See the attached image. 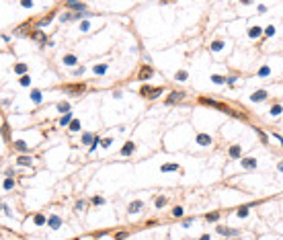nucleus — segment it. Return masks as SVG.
Returning a JSON list of instances; mask_svg holds the SVG:
<instances>
[{
	"label": "nucleus",
	"instance_id": "obj_1",
	"mask_svg": "<svg viewBox=\"0 0 283 240\" xmlns=\"http://www.w3.org/2000/svg\"><path fill=\"white\" fill-rule=\"evenodd\" d=\"M199 103H201V105H209V107H214V109H220V111H224V113L232 115V117H246V115H240V113H236V111H232V109H230V107H226L224 103L211 101V99H207V97H201V99H199Z\"/></svg>",
	"mask_w": 283,
	"mask_h": 240
},
{
	"label": "nucleus",
	"instance_id": "obj_2",
	"mask_svg": "<svg viewBox=\"0 0 283 240\" xmlns=\"http://www.w3.org/2000/svg\"><path fill=\"white\" fill-rule=\"evenodd\" d=\"M140 94L146 97V99H150V101H154V99H158L160 94H162V86H148V84H142V86H140Z\"/></svg>",
	"mask_w": 283,
	"mask_h": 240
},
{
	"label": "nucleus",
	"instance_id": "obj_3",
	"mask_svg": "<svg viewBox=\"0 0 283 240\" xmlns=\"http://www.w3.org/2000/svg\"><path fill=\"white\" fill-rule=\"evenodd\" d=\"M66 92H72V94H80V92L86 91V84L84 82H76V84H66V86H62Z\"/></svg>",
	"mask_w": 283,
	"mask_h": 240
},
{
	"label": "nucleus",
	"instance_id": "obj_4",
	"mask_svg": "<svg viewBox=\"0 0 283 240\" xmlns=\"http://www.w3.org/2000/svg\"><path fill=\"white\" fill-rule=\"evenodd\" d=\"M152 74H154L152 66L150 64H142V68L137 72V80H148V78H152Z\"/></svg>",
	"mask_w": 283,
	"mask_h": 240
},
{
	"label": "nucleus",
	"instance_id": "obj_5",
	"mask_svg": "<svg viewBox=\"0 0 283 240\" xmlns=\"http://www.w3.org/2000/svg\"><path fill=\"white\" fill-rule=\"evenodd\" d=\"M31 39H33V41H37L39 45H45V43H49V41H47V37H45V33H43L41 29H35V31H31Z\"/></svg>",
	"mask_w": 283,
	"mask_h": 240
},
{
	"label": "nucleus",
	"instance_id": "obj_6",
	"mask_svg": "<svg viewBox=\"0 0 283 240\" xmlns=\"http://www.w3.org/2000/svg\"><path fill=\"white\" fill-rule=\"evenodd\" d=\"M183 97H185V92H183V91H172L168 97H166V101H164V103H166V105H174V103H179V101H183Z\"/></svg>",
	"mask_w": 283,
	"mask_h": 240
},
{
	"label": "nucleus",
	"instance_id": "obj_7",
	"mask_svg": "<svg viewBox=\"0 0 283 240\" xmlns=\"http://www.w3.org/2000/svg\"><path fill=\"white\" fill-rule=\"evenodd\" d=\"M62 217L60 216H56V214H51V216L47 217V228H51V230H57V228H62Z\"/></svg>",
	"mask_w": 283,
	"mask_h": 240
},
{
	"label": "nucleus",
	"instance_id": "obj_8",
	"mask_svg": "<svg viewBox=\"0 0 283 240\" xmlns=\"http://www.w3.org/2000/svg\"><path fill=\"white\" fill-rule=\"evenodd\" d=\"M197 144L199 146H211L214 144V140H211V136H207V134H197Z\"/></svg>",
	"mask_w": 283,
	"mask_h": 240
},
{
	"label": "nucleus",
	"instance_id": "obj_9",
	"mask_svg": "<svg viewBox=\"0 0 283 240\" xmlns=\"http://www.w3.org/2000/svg\"><path fill=\"white\" fill-rule=\"evenodd\" d=\"M134 152H136V144H134L131 140H129V142H125L123 148H121V156H131Z\"/></svg>",
	"mask_w": 283,
	"mask_h": 240
},
{
	"label": "nucleus",
	"instance_id": "obj_10",
	"mask_svg": "<svg viewBox=\"0 0 283 240\" xmlns=\"http://www.w3.org/2000/svg\"><path fill=\"white\" fill-rule=\"evenodd\" d=\"M269 94H267V91H254L252 94H250V101L252 103H260V101H265Z\"/></svg>",
	"mask_w": 283,
	"mask_h": 240
},
{
	"label": "nucleus",
	"instance_id": "obj_11",
	"mask_svg": "<svg viewBox=\"0 0 283 240\" xmlns=\"http://www.w3.org/2000/svg\"><path fill=\"white\" fill-rule=\"evenodd\" d=\"M12 146H14L17 152H21V154H27V152H29V146L25 144L23 140H14V142H12Z\"/></svg>",
	"mask_w": 283,
	"mask_h": 240
},
{
	"label": "nucleus",
	"instance_id": "obj_12",
	"mask_svg": "<svg viewBox=\"0 0 283 240\" xmlns=\"http://www.w3.org/2000/svg\"><path fill=\"white\" fill-rule=\"evenodd\" d=\"M142 207H144V201H142V199H136V201H131V203H129L127 211H129V214H137Z\"/></svg>",
	"mask_w": 283,
	"mask_h": 240
},
{
	"label": "nucleus",
	"instance_id": "obj_13",
	"mask_svg": "<svg viewBox=\"0 0 283 240\" xmlns=\"http://www.w3.org/2000/svg\"><path fill=\"white\" fill-rule=\"evenodd\" d=\"M72 121H74V115H72V113H66V115H62V117L57 119V123H60L62 127H68Z\"/></svg>",
	"mask_w": 283,
	"mask_h": 240
},
{
	"label": "nucleus",
	"instance_id": "obj_14",
	"mask_svg": "<svg viewBox=\"0 0 283 240\" xmlns=\"http://www.w3.org/2000/svg\"><path fill=\"white\" fill-rule=\"evenodd\" d=\"M66 6L72 8V11H78V12L86 11V4H84V2H66Z\"/></svg>",
	"mask_w": 283,
	"mask_h": 240
},
{
	"label": "nucleus",
	"instance_id": "obj_15",
	"mask_svg": "<svg viewBox=\"0 0 283 240\" xmlns=\"http://www.w3.org/2000/svg\"><path fill=\"white\" fill-rule=\"evenodd\" d=\"M62 62H64L66 66H76V64H78V57L74 56V54H66V56L62 57Z\"/></svg>",
	"mask_w": 283,
	"mask_h": 240
},
{
	"label": "nucleus",
	"instance_id": "obj_16",
	"mask_svg": "<svg viewBox=\"0 0 283 240\" xmlns=\"http://www.w3.org/2000/svg\"><path fill=\"white\" fill-rule=\"evenodd\" d=\"M107 70H109V64H94V66H92V72H94L97 76H103Z\"/></svg>",
	"mask_w": 283,
	"mask_h": 240
},
{
	"label": "nucleus",
	"instance_id": "obj_17",
	"mask_svg": "<svg viewBox=\"0 0 283 240\" xmlns=\"http://www.w3.org/2000/svg\"><path fill=\"white\" fill-rule=\"evenodd\" d=\"M31 101H33L35 105H39L43 101V92L39 91V88H33V91H31Z\"/></svg>",
	"mask_w": 283,
	"mask_h": 240
},
{
	"label": "nucleus",
	"instance_id": "obj_18",
	"mask_svg": "<svg viewBox=\"0 0 283 240\" xmlns=\"http://www.w3.org/2000/svg\"><path fill=\"white\" fill-rule=\"evenodd\" d=\"M17 162H19L21 166H31V164H33V158L27 156V154H21V156H17Z\"/></svg>",
	"mask_w": 283,
	"mask_h": 240
},
{
	"label": "nucleus",
	"instance_id": "obj_19",
	"mask_svg": "<svg viewBox=\"0 0 283 240\" xmlns=\"http://www.w3.org/2000/svg\"><path fill=\"white\" fill-rule=\"evenodd\" d=\"M56 109L62 115H66V113H70V103H68V101H60V103L56 105Z\"/></svg>",
	"mask_w": 283,
	"mask_h": 240
},
{
	"label": "nucleus",
	"instance_id": "obj_20",
	"mask_svg": "<svg viewBox=\"0 0 283 240\" xmlns=\"http://www.w3.org/2000/svg\"><path fill=\"white\" fill-rule=\"evenodd\" d=\"M242 168H248V171L257 168V160L254 158H242Z\"/></svg>",
	"mask_w": 283,
	"mask_h": 240
},
{
	"label": "nucleus",
	"instance_id": "obj_21",
	"mask_svg": "<svg viewBox=\"0 0 283 240\" xmlns=\"http://www.w3.org/2000/svg\"><path fill=\"white\" fill-rule=\"evenodd\" d=\"M174 171H181L179 164H162L160 166V172H174Z\"/></svg>",
	"mask_w": 283,
	"mask_h": 240
},
{
	"label": "nucleus",
	"instance_id": "obj_22",
	"mask_svg": "<svg viewBox=\"0 0 283 240\" xmlns=\"http://www.w3.org/2000/svg\"><path fill=\"white\" fill-rule=\"evenodd\" d=\"M240 154H242V148H240V146H232V148L228 150V156H230V158H240Z\"/></svg>",
	"mask_w": 283,
	"mask_h": 240
},
{
	"label": "nucleus",
	"instance_id": "obj_23",
	"mask_svg": "<svg viewBox=\"0 0 283 240\" xmlns=\"http://www.w3.org/2000/svg\"><path fill=\"white\" fill-rule=\"evenodd\" d=\"M265 29H260V27H250L248 29V37H252V39H257V37H260V33H263Z\"/></svg>",
	"mask_w": 283,
	"mask_h": 240
},
{
	"label": "nucleus",
	"instance_id": "obj_24",
	"mask_svg": "<svg viewBox=\"0 0 283 240\" xmlns=\"http://www.w3.org/2000/svg\"><path fill=\"white\" fill-rule=\"evenodd\" d=\"M33 222L37 224V226H43V224H47V217H45V214H35Z\"/></svg>",
	"mask_w": 283,
	"mask_h": 240
},
{
	"label": "nucleus",
	"instance_id": "obj_25",
	"mask_svg": "<svg viewBox=\"0 0 283 240\" xmlns=\"http://www.w3.org/2000/svg\"><path fill=\"white\" fill-rule=\"evenodd\" d=\"M217 232H220V234H224V236H234V234H238V230L224 228V226H220V228H217Z\"/></svg>",
	"mask_w": 283,
	"mask_h": 240
},
{
	"label": "nucleus",
	"instance_id": "obj_26",
	"mask_svg": "<svg viewBox=\"0 0 283 240\" xmlns=\"http://www.w3.org/2000/svg\"><path fill=\"white\" fill-rule=\"evenodd\" d=\"M174 78L179 80V82H185V80L189 78V72H187V70H179V72L174 74Z\"/></svg>",
	"mask_w": 283,
	"mask_h": 240
},
{
	"label": "nucleus",
	"instance_id": "obj_27",
	"mask_svg": "<svg viewBox=\"0 0 283 240\" xmlns=\"http://www.w3.org/2000/svg\"><path fill=\"white\" fill-rule=\"evenodd\" d=\"M14 74L25 76V74H27V64H23V62H21V64H17V66H14Z\"/></svg>",
	"mask_w": 283,
	"mask_h": 240
},
{
	"label": "nucleus",
	"instance_id": "obj_28",
	"mask_svg": "<svg viewBox=\"0 0 283 240\" xmlns=\"http://www.w3.org/2000/svg\"><path fill=\"white\" fill-rule=\"evenodd\" d=\"M94 137L97 136H92V134H84V136H82V144H84V146H92Z\"/></svg>",
	"mask_w": 283,
	"mask_h": 240
},
{
	"label": "nucleus",
	"instance_id": "obj_29",
	"mask_svg": "<svg viewBox=\"0 0 283 240\" xmlns=\"http://www.w3.org/2000/svg\"><path fill=\"white\" fill-rule=\"evenodd\" d=\"M54 14H56V12H49L47 17H43V19L39 21V27H45V25H49L51 21H54Z\"/></svg>",
	"mask_w": 283,
	"mask_h": 240
},
{
	"label": "nucleus",
	"instance_id": "obj_30",
	"mask_svg": "<svg viewBox=\"0 0 283 240\" xmlns=\"http://www.w3.org/2000/svg\"><path fill=\"white\" fill-rule=\"evenodd\" d=\"M211 51H220V49H222V47H224V41H222V39H215V41H211Z\"/></svg>",
	"mask_w": 283,
	"mask_h": 240
},
{
	"label": "nucleus",
	"instance_id": "obj_31",
	"mask_svg": "<svg viewBox=\"0 0 283 240\" xmlns=\"http://www.w3.org/2000/svg\"><path fill=\"white\" fill-rule=\"evenodd\" d=\"M166 201H168L166 197H162V195H158V197H156V201H154V205H156V207L160 209V207H164V205H166Z\"/></svg>",
	"mask_w": 283,
	"mask_h": 240
},
{
	"label": "nucleus",
	"instance_id": "obj_32",
	"mask_svg": "<svg viewBox=\"0 0 283 240\" xmlns=\"http://www.w3.org/2000/svg\"><path fill=\"white\" fill-rule=\"evenodd\" d=\"M80 31H82V33H88V31H91V21H86V19L80 21Z\"/></svg>",
	"mask_w": 283,
	"mask_h": 240
},
{
	"label": "nucleus",
	"instance_id": "obj_33",
	"mask_svg": "<svg viewBox=\"0 0 283 240\" xmlns=\"http://www.w3.org/2000/svg\"><path fill=\"white\" fill-rule=\"evenodd\" d=\"M2 187H4V191H11L12 187H14V179H4Z\"/></svg>",
	"mask_w": 283,
	"mask_h": 240
},
{
	"label": "nucleus",
	"instance_id": "obj_34",
	"mask_svg": "<svg viewBox=\"0 0 283 240\" xmlns=\"http://www.w3.org/2000/svg\"><path fill=\"white\" fill-rule=\"evenodd\" d=\"M281 111H283V107H281V105H277V103H275V105H273V107H271V115H273V117H277V115H281Z\"/></svg>",
	"mask_w": 283,
	"mask_h": 240
},
{
	"label": "nucleus",
	"instance_id": "obj_35",
	"mask_svg": "<svg viewBox=\"0 0 283 240\" xmlns=\"http://www.w3.org/2000/svg\"><path fill=\"white\" fill-rule=\"evenodd\" d=\"M19 84H21V86H29V84H31V76H29V74H25V76H21V80H19Z\"/></svg>",
	"mask_w": 283,
	"mask_h": 240
},
{
	"label": "nucleus",
	"instance_id": "obj_36",
	"mask_svg": "<svg viewBox=\"0 0 283 240\" xmlns=\"http://www.w3.org/2000/svg\"><path fill=\"white\" fill-rule=\"evenodd\" d=\"M68 129H70V131H80V121H78V119H74V121L68 125Z\"/></svg>",
	"mask_w": 283,
	"mask_h": 240
},
{
	"label": "nucleus",
	"instance_id": "obj_37",
	"mask_svg": "<svg viewBox=\"0 0 283 240\" xmlns=\"http://www.w3.org/2000/svg\"><path fill=\"white\" fill-rule=\"evenodd\" d=\"M238 217H246L248 216V205H244V207H238Z\"/></svg>",
	"mask_w": 283,
	"mask_h": 240
},
{
	"label": "nucleus",
	"instance_id": "obj_38",
	"mask_svg": "<svg viewBox=\"0 0 283 240\" xmlns=\"http://www.w3.org/2000/svg\"><path fill=\"white\" fill-rule=\"evenodd\" d=\"M271 74V68L269 66H260L259 68V76H269Z\"/></svg>",
	"mask_w": 283,
	"mask_h": 240
},
{
	"label": "nucleus",
	"instance_id": "obj_39",
	"mask_svg": "<svg viewBox=\"0 0 283 240\" xmlns=\"http://www.w3.org/2000/svg\"><path fill=\"white\" fill-rule=\"evenodd\" d=\"M205 220H207V222H217V220H220V214H217V211H214V214H207V216H205Z\"/></svg>",
	"mask_w": 283,
	"mask_h": 240
},
{
	"label": "nucleus",
	"instance_id": "obj_40",
	"mask_svg": "<svg viewBox=\"0 0 283 240\" xmlns=\"http://www.w3.org/2000/svg\"><path fill=\"white\" fill-rule=\"evenodd\" d=\"M211 80H214L215 84H224V82H226L228 78H224V76H220V74H214V76H211Z\"/></svg>",
	"mask_w": 283,
	"mask_h": 240
},
{
	"label": "nucleus",
	"instance_id": "obj_41",
	"mask_svg": "<svg viewBox=\"0 0 283 240\" xmlns=\"http://www.w3.org/2000/svg\"><path fill=\"white\" fill-rule=\"evenodd\" d=\"M172 216H174V217H181L183 216V207L181 205H174V207H172Z\"/></svg>",
	"mask_w": 283,
	"mask_h": 240
},
{
	"label": "nucleus",
	"instance_id": "obj_42",
	"mask_svg": "<svg viewBox=\"0 0 283 240\" xmlns=\"http://www.w3.org/2000/svg\"><path fill=\"white\" fill-rule=\"evenodd\" d=\"M101 142H103V140H101V137H99V136H97V137H94V142H92V146H91V148H88V152H94V150H97V146H99Z\"/></svg>",
	"mask_w": 283,
	"mask_h": 240
},
{
	"label": "nucleus",
	"instance_id": "obj_43",
	"mask_svg": "<svg viewBox=\"0 0 283 240\" xmlns=\"http://www.w3.org/2000/svg\"><path fill=\"white\" fill-rule=\"evenodd\" d=\"M84 207H86V203H84V201L80 199V201H76V205H74V211H82Z\"/></svg>",
	"mask_w": 283,
	"mask_h": 240
},
{
	"label": "nucleus",
	"instance_id": "obj_44",
	"mask_svg": "<svg viewBox=\"0 0 283 240\" xmlns=\"http://www.w3.org/2000/svg\"><path fill=\"white\" fill-rule=\"evenodd\" d=\"M91 203H92V205H103V203H105V199H103V197H92Z\"/></svg>",
	"mask_w": 283,
	"mask_h": 240
},
{
	"label": "nucleus",
	"instance_id": "obj_45",
	"mask_svg": "<svg viewBox=\"0 0 283 240\" xmlns=\"http://www.w3.org/2000/svg\"><path fill=\"white\" fill-rule=\"evenodd\" d=\"M265 35H267V37H273V35H275V27H273V25H269V27L265 29Z\"/></svg>",
	"mask_w": 283,
	"mask_h": 240
},
{
	"label": "nucleus",
	"instance_id": "obj_46",
	"mask_svg": "<svg viewBox=\"0 0 283 240\" xmlns=\"http://www.w3.org/2000/svg\"><path fill=\"white\" fill-rule=\"evenodd\" d=\"M72 19H74V14H70V12H66V14H62V17H60V21H62V23H64V21H72Z\"/></svg>",
	"mask_w": 283,
	"mask_h": 240
},
{
	"label": "nucleus",
	"instance_id": "obj_47",
	"mask_svg": "<svg viewBox=\"0 0 283 240\" xmlns=\"http://www.w3.org/2000/svg\"><path fill=\"white\" fill-rule=\"evenodd\" d=\"M111 142H113L111 137H105V140L101 142V146H103V148H109V146H111Z\"/></svg>",
	"mask_w": 283,
	"mask_h": 240
},
{
	"label": "nucleus",
	"instance_id": "obj_48",
	"mask_svg": "<svg viewBox=\"0 0 283 240\" xmlns=\"http://www.w3.org/2000/svg\"><path fill=\"white\" fill-rule=\"evenodd\" d=\"M82 72H84V66H76V68H74V72H72V74H74V76H80Z\"/></svg>",
	"mask_w": 283,
	"mask_h": 240
},
{
	"label": "nucleus",
	"instance_id": "obj_49",
	"mask_svg": "<svg viewBox=\"0 0 283 240\" xmlns=\"http://www.w3.org/2000/svg\"><path fill=\"white\" fill-rule=\"evenodd\" d=\"M257 134L260 136V140H263V142H267V140H269V137H267V134H265L263 129H257Z\"/></svg>",
	"mask_w": 283,
	"mask_h": 240
},
{
	"label": "nucleus",
	"instance_id": "obj_50",
	"mask_svg": "<svg viewBox=\"0 0 283 240\" xmlns=\"http://www.w3.org/2000/svg\"><path fill=\"white\" fill-rule=\"evenodd\" d=\"M125 236H127V232H117V234H115V240H123Z\"/></svg>",
	"mask_w": 283,
	"mask_h": 240
},
{
	"label": "nucleus",
	"instance_id": "obj_51",
	"mask_svg": "<svg viewBox=\"0 0 283 240\" xmlns=\"http://www.w3.org/2000/svg\"><path fill=\"white\" fill-rule=\"evenodd\" d=\"M191 222H193V220H185V222H183V228H189V226H191Z\"/></svg>",
	"mask_w": 283,
	"mask_h": 240
},
{
	"label": "nucleus",
	"instance_id": "obj_52",
	"mask_svg": "<svg viewBox=\"0 0 283 240\" xmlns=\"http://www.w3.org/2000/svg\"><path fill=\"white\" fill-rule=\"evenodd\" d=\"M277 171H279V172H283V160L279 162V164H277Z\"/></svg>",
	"mask_w": 283,
	"mask_h": 240
},
{
	"label": "nucleus",
	"instance_id": "obj_53",
	"mask_svg": "<svg viewBox=\"0 0 283 240\" xmlns=\"http://www.w3.org/2000/svg\"><path fill=\"white\" fill-rule=\"evenodd\" d=\"M199 240H211V238H209V234H203V236H201Z\"/></svg>",
	"mask_w": 283,
	"mask_h": 240
}]
</instances>
